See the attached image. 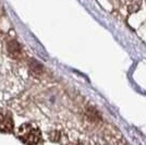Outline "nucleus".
I'll return each mask as SVG.
<instances>
[{
	"label": "nucleus",
	"instance_id": "1",
	"mask_svg": "<svg viewBox=\"0 0 146 145\" xmlns=\"http://www.w3.org/2000/svg\"><path fill=\"white\" fill-rule=\"evenodd\" d=\"M20 138L26 144L35 145L40 140V132L37 128L33 127L32 124H24L20 128Z\"/></svg>",
	"mask_w": 146,
	"mask_h": 145
},
{
	"label": "nucleus",
	"instance_id": "2",
	"mask_svg": "<svg viewBox=\"0 0 146 145\" xmlns=\"http://www.w3.org/2000/svg\"><path fill=\"white\" fill-rule=\"evenodd\" d=\"M12 128V120L9 117H6V116L0 114V130L1 131H10Z\"/></svg>",
	"mask_w": 146,
	"mask_h": 145
},
{
	"label": "nucleus",
	"instance_id": "3",
	"mask_svg": "<svg viewBox=\"0 0 146 145\" xmlns=\"http://www.w3.org/2000/svg\"><path fill=\"white\" fill-rule=\"evenodd\" d=\"M8 51L12 55L13 57H17L19 55H21L22 48L15 41H10L8 43Z\"/></svg>",
	"mask_w": 146,
	"mask_h": 145
},
{
	"label": "nucleus",
	"instance_id": "4",
	"mask_svg": "<svg viewBox=\"0 0 146 145\" xmlns=\"http://www.w3.org/2000/svg\"><path fill=\"white\" fill-rule=\"evenodd\" d=\"M29 65H30L31 70L35 73V74H40V73L43 72V70H44L43 66H42L39 62L35 61L34 59H32V60L29 62Z\"/></svg>",
	"mask_w": 146,
	"mask_h": 145
}]
</instances>
